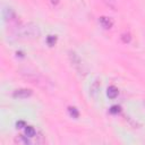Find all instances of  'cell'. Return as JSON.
<instances>
[{
    "label": "cell",
    "mask_w": 145,
    "mask_h": 145,
    "mask_svg": "<svg viewBox=\"0 0 145 145\" xmlns=\"http://www.w3.org/2000/svg\"><path fill=\"white\" fill-rule=\"evenodd\" d=\"M20 75L22 77L27 80L28 83L33 84L34 86L41 88V89H44V91H49L52 88V83L51 80L45 77L44 75H42L41 72L39 71H35V70H32V69H23L20 70Z\"/></svg>",
    "instance_id": "6da1fadb"
},
{
    "label": "cell",
    "mask_w": 145,
    "mask_h": 145,
    "mask_svg": "<svg viewBox=\"0 0 145 145\" xmlns=\"http://www.w3.org/2000/svg\"><path fill=\"white\" fill-rule=\"evenodd\" d=\"M14 33L24 40H34L40 36V29L39 26L33 23H27L25 25L19 24L17 28L14 31Z\"/></svg>",
    "instance_id": "7a4b0ae2"
},
{
    "label": "cell",
    "mask_w": 145,
    "mask_h": 145,
    "mask_svg": "<svg viewBox=\"0 0 145 145\" xmlns=\"http://www.w3.org/2000/svg\"><path fill=\"white\" fill-rule=\"evenodd\" d=\"M68 58H69V61H70L71 66L74 67V69H75L80 76L86 74L85 63H84V61L82 60V58H80L75 51L69 50V51H68Z\"/></svg>",
    "instance_id": "3957f363"
},
{
    "label": "cell",
    "mask_w": 145,
    "mask_h": 145,
    "mask_svg": "<svg viewBox=\"0 0 145 145\" xmlns=\"http://www.w3.org/2000/svg\"><path fill=\"white\" fill-rule=\"evenodd\" d=\"M31 95H32V91L28 89V88H19V89L14 91V93H12V96L15 99H20V100L27 99Z\"/></svg>",
    "instance_id": "277c9868"
},
{
    "label": "cell",
    "mask_w": 145,
    "mask_h": 145,
    "mask_svg": "<svg viewBox=\"0 0 145 145\" xmlns=\"http://www.w3.org/2000/svg\"><path fill=\"white\" fill-rule=\"evenodd\" d=\"M99 22H100L101 26H102L103 28H105V29L111 28V27H112V25H113L112 20H111L109 17H106V16H101V17H100V19H99Z\"/></svg>",
    "instance_id": "5b68a950"
},
{
    "label": "cell",
    "mask_w": 145,
    "mask_h": 145,
    "mask_svg": "<svg viewBox=\"0 0 145 145\" xmlns=\"http://www.w3.org/2000/svg\"><path fill=\"white\" fill-rule=\"evenodd\" d=\"M106 94H108V96H109L110 99H116V97L118 96V94H119V91H118V88H117L116 86L111 85V86L108 87Z\"/></svg>",
    "instance_id": "8992f818"
},
{
    "label": "cell",
    "mask_w": 145,
    "mask_h": 145,
    "mask_svg": "<svg viewBox=\"0 0 145 145\" xmlns=\"http://www.w3.org/2000/svg\"><path fill=\"white\" fill-rule=\"evenodd\" d=\"M102 2L112 10H116L118 7V0H102Z\"/></svg>",
    "instance_id": "52a82bcc"
},
{
    "label": "cell",
    "mask_w": 145,
    "mask_h": 145,
    "mask_svg": "<svg viewBox=\"0 0 145 145\" xmlns=\"http://www.w3.org/2000/svg\"><path fill=\"white\" fill-rule=\"evenodd\" d=\"M25 134H26V136H28V137H34V136L36 135V130H35L34 127H32V126H26V128H25Z\"/></svg>",
    "instance_id": "ba28073f"
},
{
    "label": "cell",
    "mask_w": 145,
    "mask_h": 145,
    "mask_svg": "<svg viewBox=\"0 0 145 145\" xmlns=\"http://www.w3.org/2000/svg\"><path fill=\"white\" fill-rule=\"evenodd\" d=\"M68 112L72 118H78V116H79V112L75 106H69L68 108Z\"/></svg>",
    "instance_id": "9c48e42d"
},
{
    "label": "cell",
    "mask_w": 145,
    "mask_h": 145,
    "mask_svg": "<svg viewBox=\"0 0 145 145\" xmlns=\"http://www.w3.org/2000/svg\"><path fill=\"white\" fill-rule=\"evenodd\" d=\"M121 39H122V41H123V43H128V42H130V40H131V36H130V33H123V34H121Z\"/></svg>",
    "instance_id": "30bf717a"
},
{
    "label": "cell",
    "mask_w": 145,
    "mask_h": 145,
    "mask_svg": "<svg viewBox=\"0 0 145 145\" xmlns=\"http://www.w3.org/2000/svg\"><path fill=\"white\" fill-rule=\"evenodd\" d=\"M17 142L19 143V144H29L31 142L28 140V138H27V136L25 137V136H19V138H17Z\"/></svg>",
    "instance_id": "8fae6325"
},
{
    "label": "cell",
    "mask_w": 145,
    "mask_h": 145,
    "mask_svg": "<svg viewBox=\"0 0 145 145\" xmlns=\"http://www.w3.org/2000/svg\"><path fill=\"white\" fill-rule=\"evenodd\" d=\"M56 40H57V37L56 36H53V35H49V37L46 39V42H48V44L49 45H54V43H56Z\"/></svg>",
    "instance_id": "7c38bea8"
},
{
    "label": "cell",
    "mask_w": 145,
    "mask_h": 145,
    "mask_svg": "<svg viewBox=\"0 0 145 145\" xmlns=\"http://www.w3.org/2000/svg\"><path fill=\"white\" fill-rule=\"evenodd\" d=\"M50 1H51V3H53V5H58L60 0H50Z\"/></svg>",
    "instance_id": "4fadbf2b"
}]
</instances>
